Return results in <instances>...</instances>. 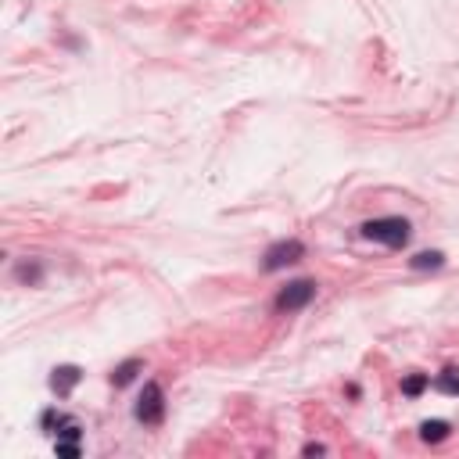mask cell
Returning <instances> with one entry per match:
<instances>
[{"label": "cell", "instance_id": "2", "mask_svg": "<svg viewBox=\"0 0 459 459\" xmlns=\"http://www.w3.org/2000/svg\"><path fill=\"white\" fill-rule=\"evenodd\" d=\"M133 416H137L144 427H158V424L165 420V391H162L158 381H148V384H144Z\"/></svg>", "mask_w": 459, "mask_h": 459}, {"label": "cell", "instance_id": "8", "mask_svg": "<svg viewBox=\"0 0 459 459\" xmlns=\"http://www.w3.org/2000/svg\"><path fill=\"white\" fill-rule=\"evenodd\" d=\"M427 388H431L427 373H409V377H402V395H406V399H420Z\"/></svg>", "mask_w": 459, "mask_h": 459}, {"label": "cell", "instance_id": "7", "mask_svg": "<svg viewBox=\"0 0 459 459\" xmlns=\"http://www.w3.org/2000/svg\"><path fill=\"white\" fill-rule=\"evenodd\" d=\"M140 370H144V359H126V363H119V366L112 370V384H115V388H126L130 381H137Z\"/></svg>", "mask_w": 459, "mask_h": 459}, {"label": "cell", "instance_id": "5", "mask_svg": "<svg viewBox=\"0 0 459 459\" xmlns=\"http://www.w3.org/2000/svg\"><path fill=\"white\" fill-rule=\"evenodd\" d=\"M83 381V370L79 366H58L54 373H51V391L58 395V399H69L72 395V388Z\"/></svg>", "mask_w": 459, "mask_h": 459}, {"label": "cell", "instance_id": "1", "mask_svg": "<svg viewBox=\"0 0 459 459\" xmlns=\"http://www.w3.org/2000/svg\"><path fill=\"white\" fill-rule=\"evenodd\" d=\"M363 237L366 241H377L384 248H406L409 237H413V226L402 216H381V219L363 223Z\"/></svg>", "mask_w": 459, "mask_h": 459}, {"label": "cell", "instance_id": "10", "mask_svg": "<svg viewBox=\"0 0 459 459\" xmlns=\"http://www.w3.org/2000/svg\"><path fill=\"white\" fill-rule=\"evenodd\" d=\"M434 388L438 391H445V395H459V370H442V373H438V377H434Z\"/></svg>", "mask_w": 459, "mask_h": 459}, {"label": "cell", "instance_id": "12", "mask_svg": "<svg viewBox=\"0 0 459 459\" xmlns=\"http://www.w3.org/2000/svg\"><path fill=\"white\" fill-rule=\"evenodd\" d=\"M323 452H327V445H320V442H309L302 449V456H323Z\"/></svg>", "mask_w": 459, "mask_h": 459}, {"label": "cell", "instance_id": "4", "mask_svg": "<svg viewBox=\"0 0 459 459\" xmlns=\"http://www.w3.org/2000/svg\"><path fill=\"white\" fill-rule=\"evenodd\" d=\"M316 298V280H291L280 295H277V309L280 312H298Z\"/></svg>", "mask_w": 459, "mask_h": 459}, {"label": "cell", "instance_id": "6", "mask_svg": "<svg viewBox=\"0 0 459 459\" xmlns=\"http://www.w3.org/2000/svg\"><path fill=\"white\" fill-rule=\"evenodd\" d=\"M449 434H452V424H449V420H424V424H420V442H427V445L445 442Z\"/></svg>", "mask_w": 459, "mask_h": 459}, {"label": "cell", "instance_id": "11", "mask_svg": "<svg viewBox=\"0 0 459 459\" xmlns=\"http://www.w3.org/2000/svg\"><path fill=\"white\" fill-rule=\"evenodd\" d=\"M54 452H58V456H83L79 442H69V438H58V442H54Z\"/></svg>", "mask_w": 459, "mask_h": 459}, {"label": "cell", "instance_id": "3", "mask_svg": "<svg viewBox=\"0 0 459 459\" xmlns=\"http://www.w3.org/2000/svg\"><path fill=\"white\" fill-rule=\"evenodd\" d=\"M302 255H305V244H302L298 237L277 241V244H269V248H266V255H262V269H266V273H277V269H284V266H295Z\"/></svg>", "mask_w": 459, "mask_h": 459}, {"label": "cell", "instance_id": "9", "mask_svg": "<svg viewBox=\"0 0 459 459\" xmlns=\"http://www.w3.org/2000/svg\"><path fill=\"white\" fill-rule=\"evenodd\" d=\"M445 266V255L442 252H420L409 259V269H442Z\"/></svg>", "mask_w": 459, "mask_h": 459}]
</instances>
